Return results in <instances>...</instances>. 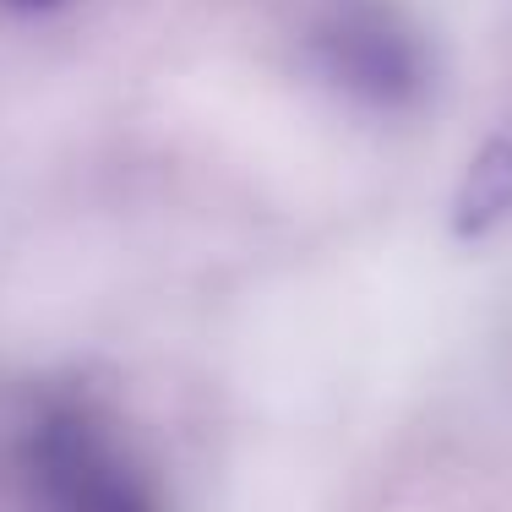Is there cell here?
<instances>
[{"mask_svg": "<svg viewBox=\"0 0 512 512\" xmlns=\"http://www.w3.org/2000/svg\"><path fill=\"white\" fill-rule=\"evenodd\" d=\"M0 6H11V11H33V17H39V11H60V6H71V0H0Z\"/></svg>", "mask_w": 512, "mask_h": 512, "instance_id": "4", "label": "cell"}, {"mask_svg": "<svg viewBox=\"0 0 512 512\" xmlns=\"http://www.w3.org/2000/svg\"><path fill=\"white\" fill-rule=\"evenodd\" d=\"M22 474L44 512H164V491L88 404H50L22 436Z\"/></svg>", "mask_w": 512, "mask_h": 512, "instance_id": "1", "label": "cell"}, {"mask_svg": "<svg viewBox=\"0 0 512 512\" xmlns=\"http://www.w3.org/2000/svg\"><path fill=\"white\" fill-rule=\"evenodd\" d=\"M300 44L338 93L371 109H409L431 88V50L387 0H316Z\"/></svg>", "mask_w": 512, "mask_h": 512, "instance_id": "2", "label": "cell"}, {"mask_svg": "<svg viewBox=\"0 0 512 512\" xmlns=\"http://www.w3.org/2000/svg\"><path fill=\"white\" fill-rule=\"evenodd\" d=\"M453 213H458V235H485V229L512 218V137H491L469 158Z\"/></svg>", "mask_w": 512, "mask_h": 512, "instance_id": "3", "label": "cell"}]
</instances>
